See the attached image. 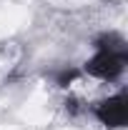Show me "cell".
I'll return each instance as SVG.
<instances>
[{"label": "cell", "mask_w": 128, "mask_h": 130, "mask_svg": "<svg viewBox=\"0 0 128 130\" xmlns=\"http://www.w3.org/2000/svg\"><path fill=\"white\" fill-rule=\"evenodd\" d=\"M128 63V50H106L96 48V55L85 63V73L98 80H118L126 70Z\"/></svg>", "instance_id": "obj_1"}, {"label": "cell", "mask_w": 128, "mask_h": 130, "mask_svg": "<svg viewBox=\"0 0 128 130\" xmlns=\"http://www.w3.org/2000/svg\"><path fill=\"white\" fill-rule=\"evenodd\" d=\"M96 118L106 128H113V130L123 128L128 123V98H126V93H118V95L98 103L96 105Z\"/></svg>", "instance_id": "obj_2"}]
</instances>
